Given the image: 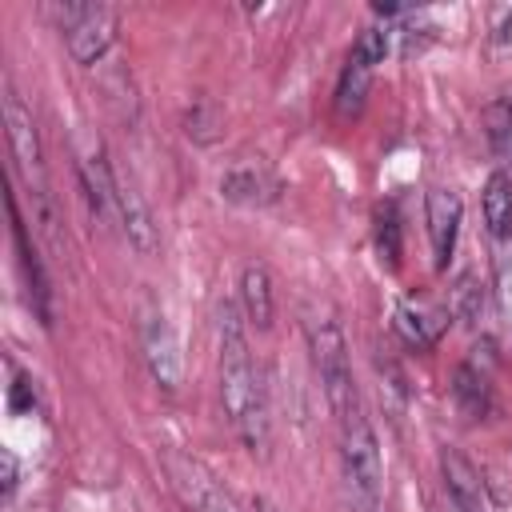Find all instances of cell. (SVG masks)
<instances>
[{"label": "cell", "instance_id": "ac0fdd59", "mask_svg": "<svg viewBox=\"0 0 512 512\" xmlns=\"http://www.w3.org/2000/svg\"><path fill=\"white\" fill-rule=\"evenodd\" d=\"M368 84H372V68L348 56V64H344V72H340V84H336V112H340V116H356V112L364 108Z\"/></svg>", "mask_w": 512, "mask_h": 512}, {"label": "cell", "instance_id": "9c48e42d", "mask_svg": "<svg viewBox=\"0 0 512 512\" xmlns=\"http://www.w3.org/2000/svg\"><path fill=\"white\" fill-rule=\"evenodd\" d=\"M116 216H120V228L128 236V244L144 256H152L160 248V232H156V220H152V208L148 200L140 196V188L124 176H116Z\"/></svg>", "mask_w": 512, "mask_h": 512}, {"label": "cell", "instance_id": "5b68a950", "mask_svg": "<svg viewBox=\"0 0 512 512\" xmlns=\"http://www.w3.org/2000/svg\"><path fill=\"white\" fill-rule=\"evenodd\" d=\"M64 44L76 64H96L116 40V12L108 4H64L60 8Z\"/></svg>", "mask_w": 512, "mask_h": 512}, {"label": "cell", "instance_id": "5bb4252c", "mask_svg": "<svg viewBox=\"0 0 512 512\" xmlns=\"http://www.w3.org/2000/svg\"><path fill=\"white\" fill-rule=\"evenodd\" d=\"M8 208H12V236H16V252H20V268H24L28 292H32V308H36V316H40L44 324H52V296H48V276H44V268H40V260H36V252H32V244H28L24 220H20V212H16V200H8Z\"/></svg>", "mask_w": 512, "mask_h": 512}, {"label": "cell", "instance_id": "277c9868", "mask_svg": "<svg viewBox=\"0 0 512 512\" xmlns=\"http://www.w3.org/2000/svg\"><path fill=\"white\" fill-rule=\"evenodd\" d=\"M164 472H168V480H172V488L188 512H244L236 504V496L196 456L164 452Z\"/></svg>", "mask_w": 512, "mask_h": 512}, {"label": "cell", "instance_id": "7a4b0ae2", "mask_svg": "<svg viewBox=\"0 0 512 512\" xmlns=\"http://www.w3.org/2000/svg\"><path fill=\"white\" fill-rule=\"evenodd\" d=\"M340 428V476L352 512H384V460L364 404L336 412Z\"/></svg>", "mask_w": 512, "mask_h": 512}, {"label": "cell", "instance_id": "4fadbf2b", "mask_svg": "<svg viewBox=\"0 0 512 512\" xmlns=\"http://www.w3.org/2000/svg\"><path fill=\"white\" fill-rule=\"evenodd\" d=\"M440 472H444V488L456 504V512H484V484H480V472L456 452V448H444L440 452Z\"/></svg>", "mask_w": 512, "mask_h": 512}, {"label": "cell", "instance_id": "7c38bea8", "mask_svg": "<svg viewBox=\"0 0 512 512\" xmlns=\"http://www.w3.org/2000/svg\"><path fill=\"white\" fill-rule=\"evenodd\" d=\"M448 320H452L448 304H432V300H404L396 308V332L412 348H432L440 340V332L448 328Z\"/></svg>", "mask_w": 512, "mask_h": 512}, {"label": "cell", "instance_id": "52a82bcc", "mask_svg": "<svg viewBox=\"0 0 512 512\" xmlns=\"http://www.w3.org/2000/svg\"><path fill=\"white\" fill-rule=\"evenodd\" d=\"M140 348H144L152 380L160 388L176 392V384H180V344H176V332H172L168 316L156 304L140 308Z\"/></svg>", "mask_w": 512, "mask_h": 512}, {"label": "cell", "instance_id": "8992f818", "mask_svg": "<svg viewBox=\"0 0 512 512\" xmlns=\"http://www.w3.org/2000/svg\"><path fill=\"white\" fill-rule=\"evenodd\" d=\"M4 124H8V144H12L16 172L24 176V184L32 192H48V184H44V148H40L36 120H32V112L24 108V100L12 88L4 92Z\"/></svg>", "mask_w": 512, "mask_h": 512}, {"label": "cell", "instance_id": "e0dca14e", "mask_svg": "<svg viewBox=\"0 0 512 512\" xmlns=\"http://www.w3.org/2000/svg\"><path fill=\"white\" fill-rule=\"evenodd\" d=\"M452 396H456V404H460L464 416L480 420L488 412V376L476 364H460L456 368V380H452Z\"/></svg>", "mask_w": 512, "mask_h": 512}, {"label": "cell", "instance_id": "9a60e30c", "mask_svg": "<svg viewBox=\"0 0 512 512\" xmlns=\"http://www.w3.org/2000/svg\"><path fill=\"white\" fill-rule=\"evenodd\" d=\"M240 308H244L248 324H256V328L272 324V280H268L264 264H248L240 272Z\"/></svg>", "mask_w": 512, "mask_h": 512}, {"label": "cell", "instance_id": "30bf717a", "mask_svg": "<svg viewBox=\"0 0 512 512\" xmlns=\"http://www.w3.org/2000/svg\"><path fill=\"white\" fill-rule=\"evenodd\" d=\"M80 188H84L88 212L100 224H120V216H116V172L108 168L100 144L80 156Z\"/></svg>", "mask_w": 512, "mask_h": 512}, {"label": "cell", "instance_id": "ba28073f", "mask_svg": "<svg viewBox=\"0 0 512 512\" xmlns=\"http://www.w3.org/2000/svg\"><path fill=\"white\" fill-rule=\"evenodd\" d=\"M424 212H428L432 260H436V268H448L452 248H456V236H460V216H464V204H460V196H456L452 188H428Z\"/></svg>", "mask_w": 512, "mask_h": 512}, {"label": "cell", "instance_id": "6da1fadb", "mask_svg": "<svg viewBox=\"0 0 512 512\" xmlns=\"http://www.w3.org/2000/svg\"><path fill=\"white\" fill-rule=\"evenodd\" d=\"M220 404H224L228 424L244 440V448L264 452L268 448V408H264L260 372L248 356V340H244L236 304L220 308Z\"/></svg>", "mask_w": 512, "mask_h": 512}, {"label": "cell", "instance_id": "ffe728a7", "mask_svg": "<svg viewBox=\"0 0 512 512\" xmlns=\"http://www.w3.org/2000/svg\"><path fill=\"white\" fill-rule=\"evenodd\" d=\"M220 124H224V116H220L216 100H208V96H196L184 112V136L196 144H212L220 136Z\"/></svg>", "mask_w": 512, "mask_h": 512}, {"label": "cell", "instance_id": "8fae6325", "mask_svg": "<svg viewBox=\"0 0 512 512\" xmlns=\"http://www.w3.org/2000/svg\"><path fill=\"white\" fill-rule=\"evenodd\" d=\"M220 196L232 204L260 208V204H272L280 196V180L264 164H232L220 180Z\"/></svg>", "mask_w": 512, "mask_h": 512}, {"label": "cell", "instance_id": "cb8c5ba5", "mask_svg": "<svg viewBox=\"0 0 512 512\" xmlns=\"http://www.w3.org/2000/svg\"><path fill=\"white\" fill-rule=\"evenodd\" d=\"M12 488H16V460L12 452H4V496H12Z\"/></svg>", "mask_w": 512, "mask_h": 512}, {"label": "cell", "instance_id": "603a6c76", "mask_svg": "<svg viewBox=\"0 0 512 512\" xmlns=\"http://www.w3.org/2000/svg\"><path fill=\"white\" fill-rule=\"evenodd\" d=\"M384 52H388V28H364L356 40H352V60H360V64H368V68H376L380 60H384Z\"/></svg>", "mask_w": 512, "mask_h": 512}, {"label": "cell", "instance_id": "7402d4cb", "mask_svg": "<svg viewBox=\"0 0 512 512\" xmlns=\"http://www.w3.org/2000/svg\"><path fill=\"white\" fill-rule=\"evenodd\" d=\"M376 248H380V260H388L392 268L400 264V220H396L392 204H384L376 212Z\"/></svg>", "mask_w": 512, "mask_h": 512}, {"label": "cell", "instance_id": "3957f363", "mask_svg": "<svg viewBox=\"0 0 512 512\" xmlns=\"http://www.w3.org/2000/svg\"><path fill=\"white\" fill-rule=\"evenodd\" d=\"M304 332H308V352H312V364L320 372L328 408L336 416V412H344V408H352L360 400L356 380H352L348 340H344V332H340V324L332 316H308L304 320Z\"/></svg>", "mask_w": 512, "mask_h": 512}, {"label": "cell", "instance_id": "44dd1931", "mask_svg": "<svg viewBox=\"0 0 512 512\" xmlns=\"http://www.w3.org/2000/svg\"><path fill=\"white\" fill-rule=\"evenodd\" d=\"M480 308H484V284H480L472 272H464V276L456 280V288H452L448 312H452L456 320H476Z\"/></svg>", "mask_w": 512, "mask_h": 512}, {"label": "cell", "instance_id": "2e32d148", "mask_svg": "<svg viewBox=\"0 0 512 512\" xmlns=\"http://www.w3.org/2000/svg\"><path fill=\"white\" fill-rule=\"evenodd\" d=\"M480 208H484V224H488L492 236L512 232V176L504 168L488 176V184L480 192Z\"/></svg>", "mask_w": 512, "mask_h": 512}, {"label": "cell", "instance_id": "d6986e66", "mask_svg": "<svg viewBox=\"0 0 512 512\" xmlns=\"http://www.w3.org/2000/svg\"><path fill=\"white\" fill-rule=\"evenodd\" d=\"M484 132H488L492 152L504 164H512V96H500L484 108Z\"/></svg>", "mask_w": 512, "mask_h": 512}]
</instances>
